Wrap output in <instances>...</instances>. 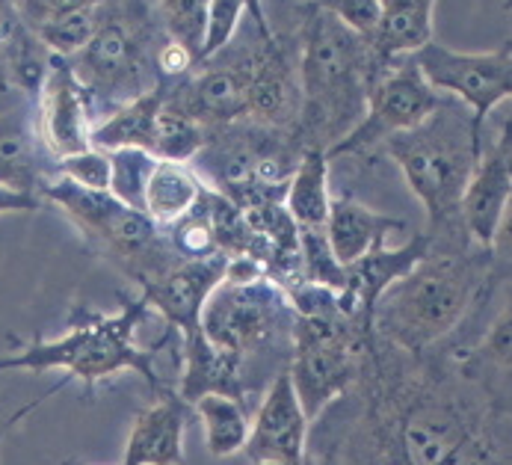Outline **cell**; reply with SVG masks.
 <instances>
[{
	"mask_svg": "<svg viewBox=\"0 0 512 465\" xmlns=\"http://www.w3.org/2000/svg\"><path fill=\"white\" fill-rule=\"evenodd\" d=\"M60 465H86V463H80V460H66V463H60Z\"/></svg>",
	"mask_w": 512,
	"mask_h": 465,
	"instance_id": "obj_40",
	"label": "cell"
},
{
	"mask_svg": "<svg viewBox=\"0 0 512 465\" xmlns=\"http://www.w3.org/2000/svg\"><path fill=\"white\" fill-rule=\"evenodd\" d=\"M205 187L199 169L190 163L157 160L146 187V214L160 229H169L199 205Z\"/></svg>",
	"mask_w": 512,
	"mask_h": 465,
	"instance_id": "obj_24",
	"label": "cell"
},
{
	"mask_svg": "<svg viewBox=\"0 0 512 465\" xmlns=\"http://www.w3.org/2000/svg\"><path fill=\"white\" fill-rule=\"evenodd\" d=\"M311 421L293 388L288 368L279 371L264 388L249 427V442L243 454L249 463H296L308 454Z\"/></svg>",
	"mask_w": 512,
	"mask_h": 465,
	"instance_id": "obj_14",
	"label": "cell"
},
{
	"mask_svg": "<svg viewBox=\"0 0 512 465\" xmlns=\"http://www.w3.org/2000/svg\"><path fill=\"white\" fill-rule=\"evenodd\" d=\"M489 249L436 246L403 279H397L373 314V335L388 347L427 356L444 347L474 314L492 303Z\"/></svg>",
	"mask_w": 512,
	"mask_h": 465,
	"instance_id": "obj_1",
	"label": "cell"
},
{
	"mask_svg": "<svg viewBox=\"0 0 512 465\" xmlns=\"http://www.w3.org/2000/svg\"><path fill=\"white\" fill-rule=\"evenodd\" d=\"M373 332L344 314H296L288 374L311 424L362 380Z\"/></svg>",
	"mask_w": 512,
	"mask_h": 465,
	"instance_id": "obj_8",
	"label": "cell"
},
{
	"mask_svg": "<svg viewBox=\"0 0 512 465\" xmlns=\"http://www.w3.org/2000/svg\"><path fill=\"white\" fill-rule=\"evenodd\" d=\"M252 383L240 359L231 353L217 350L205 332H196L184 338L181 350V374H178V394L193 406L205 394H231L249 406L252 397Z\"/></svg>",
	"mask_w": 512,
	"mask_h": 465,
	"instance_id": "obj_20",
	"label": "cell"
},
{
	"mask_svg": "<svg viewBox=\"0 0 512 465\" xmlns=\"http://www.w3.org/2000/svg\"><path fill=\"white\" fill-rule=\"evenodd\" d=\"M42 205H45L42 196L0 184V217L3 214H36V211H42Z\"/></svg>",
	"mask_w": 512,
	"mask_h": 465,
	"instance_id": "obj_36",
	"label": "cell"
},
{
	"mask_svg": "<svg viewBox=\"0 0 512 465\" xmlns=\"http://www.w3.org/2000/svg\"><path fill=\"white\" fill-rule=\"evenodd\" d=\"M54 175L69 178V181L80 184V187H89V190H110V181H113L110 152L86 149V152H77V155L60 157L54 163Z\"/></svg>",
	"mask_w": 512,
	"mask_h": 465,
	"instance_id": "obj_32",
	"label": "cell"
},
{
	"mask_svg": "<svg viewBox=\"0 0 512 465\" xmlns=\"http://www.w3.org/2000/svg\"><path fill=\"white\" fill-rule=\"evenodd\" d=\"M39 196L57 205L83 234L89 249L128 276L137 288L160 279L184 261L172 249L166 229H160L146 211L116 199L110 190H89L54 175Z\"/></svg>",
	"mask_w": 512,
	"mask_h": 465,
	"instance_id": "obj_7",
	"label": "cell"
},
{
	"mask_svg": "<svg viewBox=\"0 0 512 465\" xmlns=\"http://www.w3.org/2000/svg\"><path fill=\"white\" fill-rule=\"evenodd\" d=\"M196 409L169 388L134 415L119 465H184V436Z\"/></svg>",
	"mask_w": 512,
	"mask_h": 465,
	"instance_id": "obj_18",
	"label": "cell"
},
{
	"mask_svg": "<svg viewBox=\"0 0 512 465\" xmlns=\"http://www.w3.org/2000/svg\"><path fill=\"white\" fill-rule=\"evenodd\" d=\"M243 15H246V6L243 0H214L211 3V15H208V33H205V42H202V51H199V60H196V69L211 63L214 57H220L222 51L234 42L240 24H243Z\"/></svg>",
	"mask_w": 512,
	"mask_h": 465,
	"instance_id": "obj_31",
	"label": "cell"
},
{
	"mask_svg": "<svg viewBox=\"0 0 512 465\" xmlns=\"http://www.w3.org/2000/svg\"><path fill=\"white\" fill-rule=\"evenodd\" d=\"M507 12H510V15H512V0H507Z\"/></svg>",
	"mask_w": 512,
	"mask_h": 465,
	"instance_id": "obj_41",
	"label": "cell"
},
{
	"mask_svg": "<svg viewBox=\"0 0 512 465\" xmlns=\"http://www.w3.org/2000/svg\"><path fill=\"white\" fill-rule=\"evenodd\" d=\"M104 0H15V9L21 15V21L36 33L45 24H54L72 12L89 9V6H101Z\"/></svg>",
	"mask_w": 512,
	"mask_h": 465,
	"instance_id": "obj_34",
	"label": "cell"
},
{
	"mask_svg": "<svg viewBox=\"0 0 512 465\" xmlns=\"http://www.w3.org/2000/svg\"><path fill=\"white\" fill-rule=\"evenodd\" d=\"M293 3H299V9H302V15H305L308 9H314V6H323L326 0H293Z\"/></svg>",
	"mask_w": 512,
	"mask_h": 465,
	"instance_id": "obj_39",
	"label": "cell"
},
{
	"mask_svg": "<svg viewBox=\"0 0 512 465\" xmlns=\"http://www.w3.org/2000/svg\"><path fill=\"white\" fill-rule=\"evenodd\" d=\"M33 113H36L39 140L45 152L54 157V163L60 157L92 149L95 119L89 110V98L66 57H57V54L51 57L48 78L39 89Z\"/></svg>",
	"mask_w": 512,
	"mask_h": 465,
	"instance_id": "obj_13",
	"label": "cell"
},
{
	"mask_svg": "<svg viewBox=\"0 0 512 465\" xmlns=\"http://www.w3.org/2000/svg\"><path fill=\"white\" fill-rule=\"evenodd\" d=\"M489 291L495 294L498 288H504L507 282H512V199L498 223V232H495V240L489 246Z\"/></svg>",
	"mask_w": 512,
	"mask_h": 465,
	"instance_id": "obj_35",
	"label": "cell"
},
{
	"mask_svg": "<svg viewBox=\"0 0 512 465\" xmlns=\"http://www.w3.org/2000/svg\"><path fill=\"white\" fill-rule=\"evenodd\" d=\"M323 9H329L353 33H359V36H365L367 42H373V36L379 30V18H382L379 0H326Z\"/></svg>",
	"mask_w": 512,
	"mask_h": 465,
	"instance_id": "obj_33",
	"label": "cell"
},
{
	"mask_svg": "<svg viewBox=\"0 0 512 465\" xmlns=\"http://www.w3.org/2000/svg\"><path fill=\"white\" fill-rule=\"evenodd\" d=\"M154 3H157V15H160L166 39L178 45L193 60V69H196L214 0H154Z\"/></svg>",
	"mask_w": 512,
	"mask_h": 465,
	"instance_id": "obj_28",
	"label": "cell"
},
{
	"mask_svg": "<svg viewBox=\"0 0 512 465\" xmlns=\"http://www.w3.org/2000/svg\"><path fill=\"white\" fill-rule=\"evenodd\" d=\"M175 80H163L151 92L116 107L110 116L95 122L92 128V149L101 152H119V149H154V134H157V119L166 104V95Z\"/></svg>",
	"mask_w": 512,
	"mask_h": 465,
	"instance_id": "obj_23",
	"label": "cell"
},
{
	"mask_svg": "<svg viewBox=\"0 0 512 465\" xmlns=\"http://www.w3.org/2000/svg\"><path fill=\"white\" fill-rule=\"evenodd\" d=\"M166 45L154 0H104L95 36L69 60L95 122L166 80L160 72Z\"/></svg>",
	"mask_w": 512,
	"mask_h": 465,
	"instance_id": "obj_6",
	"label": "cell"
},
{
	"mask_svg": "<svg viewBox=\"0 0 512 465\" xmlns=\"http://www.w3.org/2000/svg\"><path fill=\"white\" fill-rule=\"evenodd\" d=\"M110 163H113L110 193L131 208L146 211V187L157 166V157L143 149H119V152H110Z\"/></svg>",
	"mask_w": 512,
	"mask_h": 465,
	"instance_id": "obj_29",
	"label": "cell"
},
{
	"mask_svg": "<svg viewBox=\"0 0 512 465\" xmlns=\"http://www.w3.org/2000/svg\"><path fill=\"white\" fill-rule=\"evenodd\" d=\"M441 101L444 92L424 78L415 57H400L370 89L365 119L326 155L329 160H335V157L367 155L373 149H382L385 140L424 125L439 110Z\"/></svg>",
	"mask_w": 512,
	"mask_h": 465,
	"instance_id": "obj_9",
	"label": "cell"
},
{
	"mask_svg": "<svg viewBox=\"0 0 512 465\" xmlns=\"http://www.w3.org/2000/svg\"><path fill=\"white\" fill-rule=\"evenodd\" d=\"M21 21V15H12L6 21H0V92H12V80H9V57H6V39L12 24Z\"/></svg>",
	"mask_w": 512,
	"mask_h": 465,
	"instance_id": "obj_38",
	"label": "cell"
},
{
	"mask_svg": "<svg viewBox=\"0 0 512 465\" xmlns=\"http://www.w3.org/2000/svg\"><path fill=\"white\" fill-rule=\"evenodd\" d=\"M231 261L225 252L208 255V258H184L160 279L140 288L151 309L163 317V323L181 338H190L202 332V314L211 300V294L220 288L231 270Z\"/></svg>",
	"mask_w": 512,
	"mask_h": 465,
	"instance_id": "obj_15",
	"label": "cell"
},
{
	"mask_svg": "<svg viewBox=\"0 0 512 465\" xmlns=\"http://www.w3.org/2000/svg\"><path fill=\"white\" fill-rule=\"evenodd\" d=\"M243 6H246V15H252V21H255V30L267 39V42H273L276 39V27L270 24V15H267V0H243Z\"/></svg>",
	"mask_w": 512,
	"mask_h": 465,
	"instance_id": "obj_37",
	"label": "cell"
},
{
	"mask_svg": "<svg viewBox=\"0 0 512 465\" xmlns=\"http://www.w3.org/2000/svg\"><path fill=\"white\" fill-rule=\"evenodd\" d=\"M267 39L258 45L234 48V42L214 57L211 63L199 66L196 75L175 80L166 104L199 119L205 128H220L249 119V95L261 69Z\"/></svg>",
	"mask_w": 512,
	"mask_h": 465,
	"instance_id": "obj_11",
	"label": "cell"
},
{
	"mask_svg": "<svg viewBox=\"0 0 512 465\" xmlns=\"http://www.w3.org/2000/svg\"><path fill=\"white\" fill-rule=\"evenodd\" d=\"M388 63L373 42L341 24L329 9L314 6L299 21L302 113L296 140L302 149H332L365 119L370 89Z\"/></svg>",
	"mask_w": 512,
	"mask_h": 465,
	"instance_id": "obj_2",
	"label": "cell"
},
{
	"mask_svg": "<svg viewBox=\"0 0 512 465\" xmlns=\"http://www.w3.org/2000/svg\"><path fill=\"white\" fill-rule=\"evenodd\" d=\"M412 57L439 92L471 110L480 137H486L489 116L501 104H512V39L495 51H456L430 42Z\"/></svg>",
	"mask_w": 512,
	"mask_h": 465,
	"instance_id": "obj_10",
	"label": "cell"
},
{
	"mask_svg": "<svg viewBox=\"0 0 512 465\" xmlns=\"http://www.w3.org/2000/svg\"><path fill=\"white\" fill-rule=\"evenodd\" d=\"M151 306L143 294L122 297V309L116 314H101L95 309H77L69 329L60 338H33L9 356H0V374L6 371H66V380L83 383L86 391L122 374L134 371L146 380L154 394L175 388L166 377L157 374V359L163 353V338L151 347L137 344V329L148 317Z\"/></svg>",
	"mask_w": 512,
	"mask_h": 465,
	"instance_id": "obj_4",
	"label": "cell"
},
{
	"mask_svg": "<svg viewBox=\"0 0 512 465\" xmlns=\"http://www.w3.org/2000/svg\"><path fill=\"white\" fill-rule=\"evenodd\" d=\"M205 146H208V128L199 119L163 104L160 119H157V134H154L151 155L157 160L193 163L196 157L205 152Z\"/></svg>",
	"mask_w": 512,
	"mask_h": 465,
	"instance_id": "obj_27",
	"label": "cell"
},
{
	"mask_svg": "<svg viewBox=\"0 0 512 465\" xmlns=\"http://www.w3.org/2000/svg\"><path fill=\"white\" fill-rule=\"evenodd\" d=\"M51 178L54 157L39 140L36 113L24 107L0 113V184L39 196Z\"/></svg>",
	"mask_w": 512,
	"mask_h": 465,
	"instance_id": "obj_19",
	"label": "cell"
},
{
	"mask_svg": "<svg viewBox=\"0 0 512 465\" xmlns=\"http://www.w3.org/2000/svg\"><path fill=\"white\" fill-rule=\"evenodd\" d=\"M193 409L196 418L205 424V445L211 457L225 460L243 454L252 427V415L243 400L231 394H205L193 403Z\"/></svg>",
	"mask_w": 512,
	"mask_h": 465,
	"instance_id": "obj_26",
	"label": "cell"
},
{
	"mask_svg": "<svg viewBox=\"0 0 512 465\" xmlns=\"http://www.w3.org/2000/svg\"><path fill=\"white\" fill-rule=\"evenodd\" d=\"M450 359L495 412L512 415V282L492 297L474 341Z\"/></svg>",
	"mask_w": 512,
	"mask_h": 465,
	"instance_id": "obj_12",
	"label": "cell"
},
{
	"mask_svg": "<svg viewBox=\"0 0 512 465\" xmlns=\"http://www.w3.org/2000/svg\"><path fill=\"white\" fill-rule=\"evenodd\" d=\"M433 249V237L427 232L412 234L403 246L388 249L385 243L370 249L365 258L347 267V282L338 294V309L347 320L359 323L365 332H373V314L382 294L403 279L421 258Z\"/></svg>",
	"mask_w": 512,
	"mask_h": 465,
	"instance_id": "obj_17",
	"label": "cell"
},
{
	"mask_svg": "<svg viewBox=\"0 0 512 465\" xmlns=\"http://www.w3.org/2000/svg\"><path fill=\"white\" fill-rule=\"evenodd\" d=\"M293 329L296 309L285 288L255 261L234 258L202 314L205 338L240 359L252 388L264 394L270 380L291 365Z\"/></svg>",
	"mask_w": 512,
	"mask_h": 465,
	"instance_id": "obj_5",
	"label": "cell"
},
{
	"mask_svg": "<svg viewBox=\"0 0 512 465\" xmlns=\"http://www.w3.org/2000/svg\"><path fill=\"white\" fill-rule=\"evenodd\" d=\"M101 6H89V9L72 12V15H66V18H60L54 24H45L42 30H36V36L45 42V48L51 54L72 60L74 54H80L89 45V39L95 36V30L101 24Z\"/></svg>",
	"mask_w": 512,
	"mask_h": 465,
	"instance_id": "obj_30",
	"label": "cell"
},
{
	"mask_svg": "<svg viewBox=\"0 0 512 465\" xmlns=\"http://www.w3.org/2000/svg\"><path fill=\"white\" fill-rule=\"evenodd\" d=\"M403 229H406V220L373 211L350 196H338V199H332L326 237H329L335 258L344 267H350L359 258H365L370 249L382 246L391 234L403 232Z\"/></svg>",
	"mask_w": 512,
	"mask_h": 465,
	"instance_id": "obj_21",
	"label": "cell"
},
{
	"mask_svg": "<svg viewBox=\"0 0 512 465\" xmlns=\"http://www.w3.org/2000/svg\"><path fill=\"white\" fill-rule=\"evenodd\" d=\"M285 208L302 232H326L332 193H329V155L326 149H305L288 184Z\"/></svg>",
	"mask_w": 512,
	"mask_h": 465,
	"instance_id": "obj_25",
	"label": "cell"
},
{
	"mask_svg": "<svg viewBox=\"0 0 512 465\" xmlns=\"http://www.w3.org/2000/svg\"><path fill=\"white\" fill-rule=\"evenodd\" d=\"M436 3L439 0H379L382 18L373 36V51L382 63L412 57L436 42Z\"/></svg>",
	"mask_w": 512,
	"mask_h": 465,
	"instance_id": "obj_22",
	"label": "cell"
},
{
	"mask_svg": "<svg viewBox=\"0 0 512 465\" xmlns=\"http://www.w3.org/2000/svg\"><path fill=\"white\" fill-rule=\"evenodd\" d=\"M427 214V229L436 246H471L474 237L462 220V199L483 152V137L474 128L471 110L444 95L441 107L418 128L382 143Z\"/></svg>",
	"mask_w": 512,
	"mask_h": 465,
	"instance_id": "obj_3",
	"label": "cell"
},
{
	"mask_svg": "<svg viewBox=\"0 0 512 465\" xmlns=\"http://www.w3.org/2000/svg\"><path fill=\"white\" fill-rule=\"evenodd\" d=\"M512 199V110L501 116L492 137H483V152L462 199V220L477 246L489 249L498 223Z\"/></svg>",
	"mask_w": 512,
	"mask_h": 465,
	"instance_id": "obj_16",
	"label": "cell"
}]
</instances>
